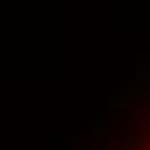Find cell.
<instances>
[{
    "label": "cell",
    "mask_w": 150,
    "mask_h": 150,
    "mask_svg": "<svg viewBox=\"0 0 150 150\" xmlns=\"http://www.w3.org/2000/svg\"><path fill=\"white\" fill-rule=\"evenodd\" d=\"M70 150H150V63L136 67L105 98Z\"/></svg>",
    "instance_id": "1"
}]
</instances>
